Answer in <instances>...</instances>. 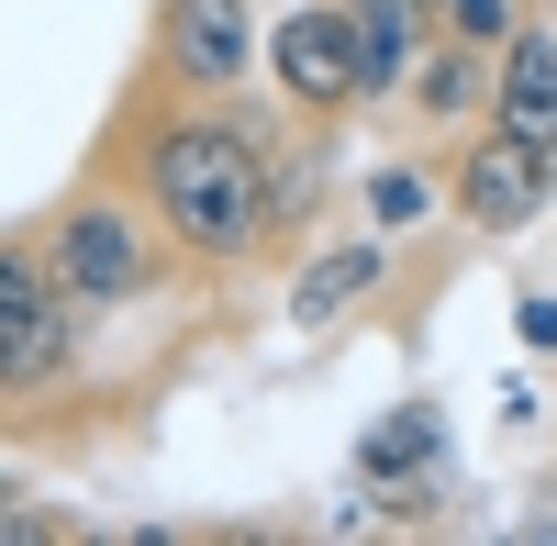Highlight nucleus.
I'll use <instances>...</instances> for the list:
<instances>
[{"instance_id": "nucleus-10", "label": "nucleus", "mask_w": 557, "mask_h": 546, "mask_svg": "<svg viewBox=\"0 0 557 546\" xmlns=\"http://www.w3.org/2000/svg\"><path fill=\"white\" fill-rule=\"evenodd\" d=\"M380 280H391V235H380V223H368V235H346V246H312V257L290 268V324H301V335L346 324V312L380 290Z\"/></svg>"}, {"instance_id": "nucleus-11", "label": "nucleus", "mask_w": 557, "mask_h": 546, "mask_svg": "<svg viewBox=\"0 0 557 546\" xmlns=\"http://www.w3.org/2000/svg\"><path fill=\"white\" fill-rule=\"evenodd\" d=\"M357 12V45H368V112H391L412 67H424V45H435V0H346Z\"/></svg>"}, {"instance_id": "nucleus-13", "label": "nucleus", "mask_w": 557, "mask_h": 546, "mask_svg": "<svg viewBox=\"0 0 557 546\" xmlns=\"http://www.w3.org/2000/svg\"><path fill=\"white\" fill-rule=\"evenodd\" d=\"M535 23V0H435V34H457V45H491V57H502V45H513Z\"/></svg>"}, {"instance_id": "nucleus-14", "label": "nucleus", "mask_w": 557, "mask_h": 546, "mask_svg": "<svg viewBox=\"0 0 557 546\" xmlns=\"http://www.w3.org/2000/svg\"><path fill=\"white\" fill-rule=\"evenodd\" d=\"M513 335H524V357H557V290H524L513 301Z\"/></svg>"}, {"instance_id": "nucleus-3", "label": "nucleus", "mask_w": 557, "mask_h": 546, "mask_svg": "<svg viewBox=\"0 0 557 546\" xmlns=\"http://www.w3.org/2000/svg\"><path fill=\"white\" fill-rule=\"evenodd\" d=\"M101 335H112L101 312H78L57 280H45L34 235L0 246V413L45 424V401L78 390V369H89V346H101Z\"/></svg>"}, {"instance_id": "nucleus-2", "label": "nucleus", "mask_w": 557, "mask_h": 546, "mask_svg": "<svg viewBox=\"0 0 557 546\" xmlns=\"http://www.w3.org/2000/svg\"><path fill=\"white\" fill-rule=\"evenodd\" d=\"M34 257H45V280H57L78 312H101V324L157 312V301H178V290H212L201 268L178 257V235L157 223V201L134 190L112 157H89V178L34 223Z\"/></svg>"}, {"instance_id": "nucleus-12", "label": "nucleus", "mask_w": 557, "mask_h": 546, "mask_svg": "<svg viewBox=\"0 0 557 546\" xmlns=\"http://www.w3.org/2000/svg\"><path fill=\"white\" fill-rule=\"evenodd\" d=\"M435 201H446V146H435V157H380V167H368V223H380V235H424Z\"/></svg>"}, {"instance_id": "nucleus-5", "label": "nucleus", "mask_w": 557, "mask_h": 546, "mask_svg": "<svg viewBox=\"0 0 557 546\" xmlns=\"http://www.w3.org/2000/svg\"><path fill=\"white\" fill-rule=\"evenodd\" d=\"M268 78H278V101H290L301 123H357L368 112V45H357V12L346 0H301V12H278L268 34Z\"/></svg>"}, {"instance_id": "nucleus-1", "label": "nucleus", "mask_w": 557, "mask_h": 546, "mask_svg": "<svg viewBox=\"0 0 557 546\" xmlns=\"http://www.w3.org/2000/svg\"><path fill=\"white\" fill-rule=\"evenodd\" d=\"M101 157L157 201L178 257L201 280H246V268L290 257L278 246V112L257 89L235 101H178V89H123V112L101 134Z\"/></svg>"}, {"instance_id": "nucleus-8", "label": "nucleus", "mask_w": 557, "mask_h": 546, "mask_svg": "<svg viewBox=\"0 0 557 546\" xmlns=\"http://www.w3.org/2000/svg\"><path fill=\"white\" fill-rule=\"evenodd\" d=\"M491 78H502L491 45L435 34V45H424V67H412V89H401L412 134H424V146H457V134H480V123H491Z\"/></svg>"}, {"instance_id": "nucleus-6", "label": "nucleus", "mask_w": 557, "mask_h": 546, "mask_svg": "<svg viewBox=\"0 0 557 546\" xmlns=\"http://www.w3.org/2000/svg\"><path fill=\"white\" fill-rule=\"evenodd\" d=\"M446 201H457L469 235H502V246H513V235H535V223H546L557 167L524 157L502 123H480V134H457V146H446Z\"/></svg>"}, {"instance_id": "nucleus-15", "label": "nucleus", "mask_w": 557, "mask_h": 546, "mask_svg": "<svg viewBox=\"0 0 557 546\" xmlns=\"http://www.w3.org/2000/svg\"><path fill=\"white\" fill-rule=\"evenodd\" d=\"M23 513H34V491H23L12 469H0V546H12V524H23Z\"/></svg>"}, {"instance_id": "nucleus-4", "label": "nucleus", "mask_w": 557, "mask_h": 546, "mask_svg": "<svg viewBox=\"0 0 557 546\" xmlns=\"http://www.w3.org/2000/svg\"><path fill=\"white\" fill-rule=\"evenodd\" d=\"M146 89H178V101H235V89L268 78V34L257 0H157L146 23Z\"/></svg>"}, {"instance_id": "nucleus-7", "label": "nucleus", "mask_w": 557, "mask_h": 546, "mask_svg": "<svg viewBox=\"0 0 557 546\" xmlns=\"http://www.w3.org/2000/svg\"><path fill=\"white\" fill-rule=\"evenodd\" d=\"M357 480H368V502H380L391 524L435 513V491H446V424H435V401H424V390L391 401V413L357 435Z\"/></svg>"}, {"instance_id": "nucleus-9", "label": "nucleus", "mask_w": 557, "mask_h": 546, "mask_svg": "<svg viewBox=\"0 0 557 546\" xmlns=\"http://www.w3.org/2000/svg\"><path fill=\"white\" fill-rule=\"evenodd\" d=\"M491 123L513 134L524 157H546L557 167V23L535 12L513 45H502V78H491Z\"/></svg>"}]
</instances>
